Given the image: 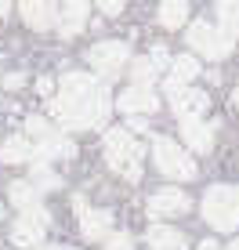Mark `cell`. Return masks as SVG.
Wrapping results in <instances>:
<instances>
[{
    "instance_id": "6da1fadb",
    "label": "cell",
    "mask_w": 239,
    "mask_h": 250,
    "mask_svg": "<svg viewBox=\"0 0 239 250\" xmlns=\"http://www.w3.org/2000/svg\"><path fill=\"white\" fill-rule=\"evenodd\" d=\"M113 98L101 80L87 73H65L51 98V116L62 124V131H87V127H105L113 113Z\"/></svg>"
},
{
    "instance_id": "7a4b0ae2",
    "label": "cell",
    "mask_w": 239,
    "mask_h": 250,
    "mask_svg": "<svg viewBox=\"0 0 239 250\" xmlns=\"http://www.w3.org/2000/svg\"><path fill=\"white\" fill-rule=\"evenodd\" d=\"M105 156H109V167L116 170L120 178L127 182H141V160H145V145L134 142V134L127 127H113L105 131Z\"/></svg>"
},
{
    "instance_id": "3957f363",
    "label": "cell",
    "mask_w": 239,
    "mask_h": 250,
    "mask_svg": "<svg viewBox=\"0 0 239 250\" xmlns=\"http://www.w3.org/2000/svg\"><path fill=\"white\" fill-rule=\"evenodd\" d=\"M203 218L218 232H239V185H210L203 196Z\"/></svg>"
},
{
    "instance_id": "277c9868",
    "label": "cell",
    "mask_w": 239,
    "mask_h": 250,
    "mask_svg": "<svg viewBox=\"0 0 239 250\" xmlns=\"http://www.w3.org/2000/svg\"><path fill=\"white\" fill-rule=\"evenodd\" d=\"M152 163L163 178H174V182H192L196 178V163L189 156L185 145H178L174 138L167 134H156L152 138Z\"/></svg>"
},
{
    "instance_id": "5b68a950",
    "label": "cell",
    "mask_w": 239,
    "mask_h": 250,
    "mask_svg": "<svg viewBox=\"0 0 239 250\" xmlns=\"http://www.w3.org/2000/svg\"><path fill=\"white\" fill-rule=\"evenodd\" d=\"M83 58H87V65L95 69V73L101 76V83H105V80H116L120 69L131 62V47H127L123 40H101V44L87 47Z\"/></svg>"
},
{
    "instance_id": "8992f818",
    "label": "cell",
    "mask_w": 239,
    "mask_h": 250,
    "mask_svg": "<svg viewBox=\"0 0 239 250\" xmlns=\"http://www.w3.org/2000/svg\"><path fill=\"white\" fill-rule=\"evenodd\" d=\"M185 40H189V47L196 55H207L210 62L225 58L228 51H232V44H236L232 37H225V33H221L218 25H210V22H192L189 33H185Z\"/></svg>"
},
{
    "instance_id": "52a82bcc",
    "label": "cell",
    "mask_w": 239,
    "mask_h": 250,
    "mask_svg": "<svg viewBox=\"0 0 239 250\" xmlns=\"http://www.w3.org/2000/svg\"><path fill=\"white\" fill-rule=\"evenodd\" d=\"M167 98H170V109H174L178 120H199L203 113H207V105H210L207 91L189 87V83H178L174 76L167 80Z\"/></svg>"
},
{
    "instance_id": "ba28073f",
    "label": "cell",
    "mask_w": 239,
    "mask_h": 250,
    "mask_svg": "<svg viewBox=\"0 0 239 250\" xmlns=\"http://www.w3.org/2000/svg\"><path fill=\"white\" fill-rule=\"evenodd\" d=\"M192 207V200L185 192H178V188H159V192L149 196V203H145V210H149L152 221H167V218H178V214H185Z\"/></svg>"
},
{
    "instance_id": "9c48e42d",
    "label": "cell",
    "mask_w": 239,
    "mask_h": 250,
    "mask_svg": "<svg viewBox=\"0 0 239 250\" xmlns=\"http://www.w3.org/2000/svg\"><path fill=\"white\" fill-rule=\"evenodd\" d=\"M73 207L76 214H80V232L87 239H109L113 236V214L109 210H87V203H83V196H73Z\"/></svg>"
},
{
    "instance_id": "30bf717a",
    "label": "cell",
    "mask_w": 239,
    "mask_h": 250,
    "mask_svg": "<svg viewBox=\"0 0 239 250\" xmlns=\"http://www.w3.org/2000/svg\"><path fill=\"white\" fill-rule=\"evenodd\" d=\"M113 105L120 109V113H127V116H152L156 113V105H159V98H156V91L152 87H127V91H120V98L113 102Z\"/></svg>"
},
{
    "instance_id": "8fae6325",
    "label": "cell",
    "mask_w": 239,
    "mask_h": 250,
    "mask_svg": "<svg viewBox=\"0 0 239 250\" xmlns=\"http://www.w3.org/2000/svg\"><path fill=\"white\" fill-rule=\"evenodd\" d=\"M19 11L29 29H51L58 25V0H19Z\"/></svg>"
},
{
    "instance_id": "7c38bea8",
    "label": "cell",
    "mask_w": 239,
    "mask_h": 250,
    "mask_svg": "<svg viewBox=\"0 0 239 250\" xmlns=\"http://www.w3.org/2000/svg\"><path fill=\"white\" fill-rule=\"evenodd\" d=\"M87 15H91V0H62V7H58V33L62 37H76L87 25Z\"/></svg>"
},
{
    "instance_id": "4fadbf2b",
    "label": "cell",
    "mask_w": 239,
    "mask_h": 250,
    "mask_svg": "<svg viewBox=\"0 0 239 250\" xmlns=\"http://www.w3.org/2000/svg\"><path fill=\"white\" fill-rule=\"evenodd\" d=\"M145 243H149V250H185V232L170 229L167 221H156V225H149V232H145Z\"/></svg>"
},
{
    "instance_id": "5bb4252c",
    "label": "cell",
    "mask_w": 239,
    "mask_h": 250,
    "mask_svg": "<svg viewBox=\"0 0 239 250\" xmlns=\"http://www.w3.org/2000/svg\"><path fill=\"white\" fill-rule=\"evenodd\" d=\"M11 243H15V247H22V250H37V247H44V225H40V221H33L29 214H22V218L11 225Z\"/></svg>"
},
{
    "instance_id": "9a60e30c",
    "label": "cell",
    "mask_w": 239,
    "mask_h": 250,
    "mask_svg": "<svg viewBox=\"0 0 239 250\" xmlns=\"http://www.w3.org/2000/svg\"><path fill=\"white\" fill-rule=\"evenodd\" d=\"M181 142L192 152H210L214 145V127L203 124V120H181Z\"/></svg>"
},
{
    "instance_id": "2e32d148",
    "label": "cell",
    "mask_w": 239,
    "mask_h": 250,
    "mask_svg": "<svg viewBox=\"0 0 239 250\" xmlns=\"http://www.w3.org/2000/svg\"><path fill=\"white\" fill-rule=\"evenodd\" d=\"M33 160V142L25 134H7L0 145V163H29Z\"/></svg>"
},
{
    "instance_id": "e0dca14e",
    "label": "cell",
    "mask_w": 239,
    "mask_h": 250,
    "mask_svg": "<svg viewBox=\"0 0 239 250\" xmlns=\"http://www.w3.org/2000/svg\"><path fill=\"white\" fill-rule=\"evenodd\" d=\"M189 22V0H163L159 4V25L163 29H178Z\"/></svg>"
},
{
    "instance_id": "ac0fdd59",
    "label": "cell",
    "mask_w": 239,
    "mask_h": 250,
    "mask_svg": "<svg viewBox=\"0 0 239 250\" xmlns=\"http://www.w3.org/2000/svg\"><path fill=\"white\" fill-rule=\"evenodd\" d=\"M218 29L225 37H239V0H218Z\"/></svg>"
},
{
    "instance_id": "d6986e66",
    "label": "cell",
    "mask_w": 239,
    "mask_h": 250,
    "mask_svg": "<svg viewBox=\"0 0 239 250\" xmlns=\"http://www.w3.org/2000/svg\"><path fill=\"white\" fill-rule=\"evenodd\" d=\"M7 196H11V203L19 207L22 214L29 210V207L40 203V192L33 188V182H11V185H7Z\"/></svg>"
},
{
    "instance_id": "ffe728a7",
    "label": "cell",
    "mask_w": 239,
    "mask_h": 250,
    "mask_svg": "<svg viewBox=\"0 0 239 250\" xmlns=\"http://www.w3.org/2000/svg\"><path fill=\"white\" fill-rule=\"evenodd\" d=\"M170 73H174L178 83H192L196 76H199V58L196 55H178L174 62H170Z\"/></svg>"
},
{
    "instance_id": "44dd1931",
    "label": "cell",
    "mask_w": 239,
    "mask_h": 250,
    "mask_svg": "<svg viewBox=\"0 0 239 250\" xmlns=\"http://www.w3.org/2000/svg\"><path fill=\"white\" fill-rule=\"evenodd\" d=\"M22 134L29 138L33 145H44V142H51V138H55L58 131H55V127L47 124L44 116H25V131H22Z\"/></svg>"
},
{
    "instance_id": "7402d4cb",
    "label": "cell",
    "mask_w": 239,
    "mask_h": 250,
    "mask_svg": "<svg viewBox=\"0 0 239 250\" xmlns=\"http://www.w3.org/2000/svg\"><path fill=\"white\" fill-rule=\"evenodd\" d=\"M131 76L138 87H152V80L159 76V69L149 62V58H138V62H131Z\"/></svg>"
},
{
    "instance_id": "603a6c76",
    "label": "cell",
    "mask_w": 239,
    "mask_h": 250,
    "mask_svg": "<svg viewBox=\"0 0 239 250\" xmlns=\"http://www.w3.org/2000/svg\"><path fill=\"white\" fill-rule=\"evenodd\" d=\"M29 182H33V188H37L40 196H44L47 188H62V178L51 174L47 167H37V163H33V178H29Z\"/></svg>"
},
{
    "instance_id": "cb8c5ba5",
    "label": "cell",
    "mask_w": 239,
    "mask_h": 250,
    "mask_svg": "<svg viewBox=\"0 0 239 250\" xmlns=\"http://www.w3.org/2000/svg\"><path fill=\"white\" fill-rule=\"evenodd\" d=\"M149 62L156 65V69H170L174 58H170V51H167L163 44H152V47H149Z\"/></svg>"
},
{
    "instance_id": "d4e9b609",
    "label": "cell",
    "mask_w": 239,
    "mask_h": 250,
    "mask_svg": "<svg viewBox=\"0 0 239 250\" xmlns=\"http://www.w3.org/2000/svg\"><path fill=\"white\" fill-rule=\"evenodd\" d=\"M123 4H127V0H95V7L101 15H109V19H116V15L123 11Z\"/></svg>"
},
{
    "instance_id": "484cf974",
    "label": "cell",
    "mask_w": 239,
    "mask_h": 250,
    "mask_svg": "<svg viewBox=\"0 0 239 250\" xmlns=\"http://www.w3.org/2000/svg\"><path fill=\"white\" fill-rule=\"evenodd\" d=\"M105 250H134V239L127 236V232H120V236H109V239H105Z\"/></svg>"
},
{
    "instance_id": "4316f807",
    "label": "cell",
    "mask_w": 239,
    "mask_h": 250,
    "mask_svg": "<svg viewBox=\"0 0 239 250\" xmlns=\"http://www.w3.org/2000/svg\"><path fill=\"white\" fill-rule=\"evenodd\" d=\"M22 83H25V73H7V76H4V87H7V91H19Z\"/></svg>"
},
{
    "instance_id": "83f0119b",
    "label": "cell",
    "mask_w": 239,
    "mask_h": 250,
    "mask_svg": "<svg viewBox=\"0 0 239 250\" xmlns=\"http://www.w3.org/2000/svg\"><path fill=\"white\" fill-rule=\"evenodd\" d=\"M37 91L44 94V98H55V80H51V76H40V80H37Z\"/></svg>"
},
{
    "instance_id": "f1b7e54d",
    "label": "cell",
    "mask_w": 239,
    "mask_h": 250,
    "mask_svg": "<svg viewBox=\"0 0 239 250\" xmlns=\"http://www.w3.org/2000/svg\"><path fill=\"white\" fill-rule=\"evenodd\" d=\"M145 127H149V124H145V116H131V127H127V131H145Z\"/></svg>"
},
{
    "instance_id": "f546056e",
    "label": "cell",
    "mask_w": 239,
    "mask_h": 250,
    "mask_svg": "<svg viewBox=\"0 0 239 250\" xmlns=\"http://www.w3.org/2000/svg\"><path fill=\"white\" fill-rule=\"evenodd\" d=\"M196 250H221V247L214 243V239H203V243H199V247H196Z\"/></svg>"
},
{
    "instance_id": "4dcf8cb0",
    "label": "cell",
    "mask_w": 239,
    "mask_h": 250,
    "mask_svg": "<svg viewBox=\"0 0 239 250\" xmlns=\"http://www.w3.org/2000/svg\"><path fill=\"white\" fill-rule=\"evenodd\" d=\"M7 7H11V0H0V15H7Z\"/></svg>"
},
{
    "instance_id": "1f68e13d",
    "label": "cell",
    "mask_w": 239,
    "mask_h": 250,
    "mask_svg": "<svg viewBox=\"0 0 239 250\" xmlns=\"http://www.w3.org/2000/svg\"><path fill=\"white\" fill-rule=\"evenodd\" d=\"M232 105H236V109H239V87H236V91H232Z\"/></svg>"
},
{
    "instance_id": "d6a6232c",
    "label": "cell",
    "mask_w": 239,
    "mask_h": 250,
    "mask_svg": "<svg viewBox=\"0 0 239 250\" xmlns=\"http://www.w3.org/2000/svg\"><path fill=\"white\" fill-rule=\"evenodd\" d=\"M37 250H62V247H37Z\"/></svg>"
},
{
    "instance_id": "836d02e7",
    "label": "cell",
    "mask_w": 239,
    "mask_h": 250,
    "mask_svg": "<svg viewBox=\"0 0 239 250\" xmlns=\"http://www.w3.org/2000/svg\"><path fill=\"white\" fill-rule=\"evenodd\" d=\"M225 250H239V239H236V243H232V247H225Z\"/></svg>"
},
{
    "instance_id": "e575fe53",
    "label": "cell",
    "mask_w": 239,
    "mask_h": 250,
    "mask_svg": "<svg viewBox=\"0 0 239 250\" xmlns=\"http://www.w3.org/2000/svg\"><path fill=\"white\" fill-rule=\"evenodd\" d=\"M0 221H4V203H0Z\"/></svg>"
},
{
    "instance_id": "d590c367",
    "label": "cell",
    "mask_w": 239,
    "mask_h": 250,
    "mask_svg": "<svg viewBox=\"0 0 239 250\" xmlns=\"http://www.w3.org/2000/svg\"><path fill=\"white\" fill-rule=\"evenodd\" d=\"M0 87H4V76H0Z\"/></svg>"
},
{
    "instance_id": "8d00e7d4",
    "label": "cell",
    "mask_w": 239,
    "mask_h": 250,
    "mask_svg": "<svg viewBox=\"0 0 239 250\" xmlns=\"http://www.w3.org/2000/svg\"><path fill=\"white\" fill-rule=\"evenodd\" d=\"M62 250H65V247H62Z\"/></svg>"
}]
</instances>
